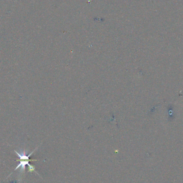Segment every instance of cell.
I'll list each match as a JSON object with an SVG mask.
<instances>
[{
  "label": "cell",
  "mask_w": 183,
  "mask_h": 183,
  "mask_svg": "<svg viewBox=\"0 0 183 183\" xmlns=\"http://www.w3.org/2000/svg\"><path fill=\"white\" fill-rule=\"evenodd\" d=\"M37 148H38V147H37L33 151H32V153H31L28 155H27L26 154V152H25V151L24 150L23 151H21L20 153H18V151H14V152L16 153V154L18 156V157H19V159L21 160L20 161L19 165H18V166L16 168V169H14V170L18 169L19 168H20V169L22 170H24L25 168V165H28V167H29V168H30V171H34V168L33 166H31V165H30L29 163H30V161L36 160H30V156L32 155V154L34 152V151L37 149Z\"/></svg>",
  "instance_id": "6da1fadb"
}]
</instances>
